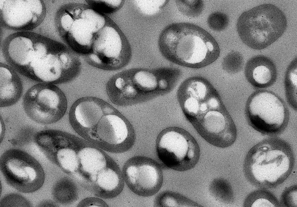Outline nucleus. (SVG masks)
I'll return each instance as SVG.
<instances>
[{
  "label": "nucleus",
  "instance_id": "nucleus-25",
  "mask_svg": "<svg viewBox=\"0 0 297 207\" xmlns=\"http://www.w3.org/2000/svg\"><path fill=\"white\" fill-rule=\"evenodd\" d=\"M176 4L180 11L184 15L191 17L198 16L204 7V2L201 0H177Z\"/></svg>",
  "mask_w": 297,
  "mask_h": 207
},
{
  "label": "nucleus",
  "instance_id": "nucleus-13",
  "mask_svg": "<svg viewBox=\"0 0 297 207\" xmlns=\"http://www.w3.org/2000/svg\"><path fill=\"white\" fill-rule=\"evenodd\" d=\"M80 17L74 21L68 32L84 51L91 47L94 36L104 27L105 21L102 16L91 9L83 10Z\"/></svg>",
  "mask_w": 297,
  "mask_h": 207
},
{
  "label": "nucleus",
  "instance_id": "nucleus-11",
  "mask_svg": "<svg viewBox=\"0 0 297 207\" xmlns=\"http://www.w3.org/2000/svg\"><path fill=\"white\" fill-rule=\"evenodd\" d=\"M41 0H5L2 15L8 26L18 29L35 27L43 20L45 8Z\"/></svg>",
  "mask_w": 297,
  "mask_h": 207
},
{
  "label": "nucleus",
  "instance_id": "nucleus-21",
  "mask_svg": "<svg viewBox=\"0 0 297 207\" xmlns=\"http://www.w3.org/2000/svg\"><path fill=\"white\" fill-rule=\"evenodd\" d=\"M98 174L97 182L103 189L108 191L122 189L123 180L118 172L110 168H104Z\"/></svg>",
  "mask_w": 297,
  "mask_h": 207
},
{
  "label": "nucleus",
  "instance_id": "nucleus-4",
  "mask_svg": "<svg viewBox=\"0 0 297 207\" xmlns=\"http://www.w3.org/2000/svg\"><path fill=\"white\" fill-rule=\"evenodd\" d=\"M245 112L250 125L264 134L274 135L282 131L289 118L287 108L274 93L260 90L252 94L247 102Z\"/></svg>",
  "mask_w": 297,
  "mask_h": 207
},
{
  "label": "nucleus",
  "instance_id": "nucleus-15",
  "mask_svg": "<svg viewBox=\"0 0 297 207\" xmlns=\"http://www.w3.org/2000/svg\"><path fill=\"white\" fill-rule=\"evenodd\" d=\"M0 97L1 107L15 104L21 96L23 86L16 72L5 64H1Z\"/></svg>",
  "mask_w": 297,
  "mask_h": 207
},
{
  "label": "nucleus",
  "instance_id": "nucleus-14",
  "mask_svg": "<svg viewBox=\"0 0 297 207\" xmlns=\"http://www.w3.org/2000/svg\"><path fill=\"white\" fill-rule=\"evenodd\" d=\"M245 75L248 82L254 87L267 88L276 81L277 77L276 66L269 58L263 55L254 56L247 62Z\"/></svg>",
  "mask_w": 297,
  "mask_h": 207
},
{
  "label": "nucleus",
  "instance_id": "nucleus-2",
  "mask_svg": "<svg viewBox=\"0 0 297 207\" xmlns=\"http://www.w3.org/2000/svg\"><path fill=\"white\" fill-rule=\"evenodd\" d=\"M287 24L285 16L280 9L272 4H263L243 12L236 26L242 41L251 48L260 50L280 37Z\"/></svg>",
  "mask_w": 297,
  "mask_h": 207
},
{
  "label": "nucleus",
  "instance_id": "nucleus-6",
  "mask_svg": "<svg viewBox=\"0 0 297 207\" xmlns=\"http://www.w3.org/2000/svg\"><path fill=\"white\" fill-rule=\"evenodd\" d=\"M278 139L265 141L253 147L248 158L254 177L261 182H277L285 175L290 163V153Z\"/></svg>",
  "mask_w": 297,
  "mask_h": 207
},
{
  "label": "nucleus",
  "instance_id": "nucleus-9",
  "mask_svg": "<svg viewBox=\"0 0 297 207\" xmlns=\"http://www.w3.org/2000/svg\"><path fill=\"white\" fill-rule=\"evenodd\" d=\"M24 111L34 121L50 124L58 121L66 110L67 102L61 90L50 83L39 84L31 87L23 101Z\"/></svg>",
  "mask_w": 297,
  "mask_h": 207
},
{
  "label": "nucleus",
  "instance_id": "nucleus-8",
  "mask_svg": "<svg viewBox=\"0 0 297 207\" xmlns=\"http://www.w3.org/2000/svg\"><path fill=\"white\" fill-rule=\"evenodd\" d=\"M0 163L7 182L20 192H34L44 183V174L41 165L23 151L15 149L6 151L1 157Z\"/></svg>",
  "mask_w": 297,
  "mask_h": 207
},
{
  "label": "nucleus",
  "instance_id": "nucleus-3",
  "mask_svg": "<svg viewBox=\"0 0 297 207\" xmlns=\"http://www.w3.org/2000/svg\"><path fill=\"white\" fill-rule=\"evenodd\" d=\"M195 110L186 117L199 134L210 144L220 148L227 147L235 141L237 131L229 114L221 108L220 101L211 98L207 101L196 98Z\"/></svg>",
  "mask_w": 297,
  "mask_h": 207
},
{
  "label": "nucleus",
  "instance_id": "nucleus-23",
  "mask_svg": "<svg viewBox=\"0 0 297 207\" xmlns=\"http://www.w3.org/2000/svg\"><path fill=\"white\" fill-rule=\"evenodd\" d=\"M65 170L70 172L75 171L79 163L78 155L73 150L63 148L56 153L54 159Z\"/></svg>",
  "mask_w": 297,
  "mask_h": 207
},
{
  "label": "nucleus",
  "instance_id": "nucleus-1",
  "mask_svg": "<svg viewBox=\"0 0 297 207\" xmlns=\"http://www.w3.org/2000/svg\"><path fill=\"white\" fill-rule=\"evenodd\" d=\"M158 43L173 60L186 65L209 64L219 53L218 45L212 36L201 27L189 23L169 25L161 33Z\"/></svg>",
  "mask_w": 297,
  "mask_h": 207
},
{
  "label": "nucleus",
  "instance_id": "nucleus-18",
  "mask_svg": "<svg viewBox=\"0 0 297 207\" xmlns=\"http://www.w3.org/2000/svg\"><path fill=\"white\" fill-rule=\"evenodd\" d=\"M33 44L29 38L19 36L12 39L8 46L7 53L8 58L14 67L23 74L27 67Z\"/></svg>",
  "mask_w": 297,
  "mask_h": 207
},
{
  "label": "nucleus",
  "instance_id": "nucleus-29",
  "mask_svg": "<svg viewBox=\"0 0 297 207\" xmlns=\"http://www.w3.org/2000/svg\"><path fill=\"white\" fill-rule=\"evenodd\" d=\"M227 61L237 71L242 69L244 64V60L241 55L237 52H232L227 57Z\"/></svg>",
  "mask_w": 297,
  "mask_h": 207
},
{
  "label": "nucleus",
  "instance_id": "nucleus-16",
  "mask_svg": "<svg viewBox=\"0 0 297 207\" xmlns=\"http://www.w3.org/2000/svg\"><path fill=\"white\" fill-rule=\"evenodd\" d=\"M97 133L103 141L112 145L124 143L128 135L127 126L118 116L108 114L103 116L98 123Z\"/></svg>",
  "mask_w": 297,
  "mask_h": 207
},
{
  "label": "nucleus",
  "instance_id": "nucleus-27",
  "mask_svg": "<svg viewBox=\"0 0 297 207\" xmlns=\"http://www.w3.org/2000/svg\"><path fill=\"white\" fill-rule=\"evenodd\" d=\"M229 19L225 14L216 12L211 14L207 19V23L212 29L220 31L225 29L227 26Z\"/></svg>",
  "mask_w": 297,
  "mask_h": 207
},
{
  "label": "nucleus",
  "instance_id": "nucleus-26",
  "mask_svg": "<svg viewBox=\"0 0 297 207\" xmlns=\"http://www.w3.org/2000/svg\"><path fill=\"white\" fill-rule=\"evenodd\" d=\"M133 79L135 84L140 88L146 91L153 90L156 87L157 82L152 73L145 71H140L135 74Z\"/></svg>",
  "mask_w": 297,
  "mask_h": 207
},
{
  "label": "nucleus",
  "instance_id": "nucleus-22",
  "mask_svg": "<svg viewBox=\"0 0 297 207\" xmlns=\"http://www.w3.org/2000/svg\"><path fill=\"white\" fill-rule=\"evenodd\" d=\"M187 199L179 193L170 191H165L159 193L155 197L154 206L156 207H180L186 205Z\"/></svg>",
  "mask_w": 297,
  "mask_h": 207
},
{
  "label": "nucleus",
  "instance_id": "nucleus-28",
  "mask_svg": "<svg viewBox=\"0 0 297 207\" xmlns=\"http://www.w3.org/2000/svg\"><path fill=\"white\" fill-rule=\"evenodd\" d=\"M0 207L30 206V202L26 198L15 193L7 195L0 202Z\"/></svg>",
  "mask_w": 297,
  "mask_h": 207
},
{
  "label": "nucleus",
  "instance_id": "nucleus-5",
  "mask_svg": "<svg viewBox=\"0 0 297 207\" xmlns=\"http://www.w3.org/2000/svg\"><path fill=\"white\" fill-rule=\"evenodd\" d=\"M80 69V64L73 55L41 43L28 67L27 76L46 83H62L75 77Z\"/></svg>",
  "mask_w": 297,
  "mask_h": 207
},
{
  "label": "nucleus",
  "instance_id": "nucleus-24",
  "mask_svg": "<svg viewBox=\"0 0 297 207\" xmlns=\"http://www.w3.org/2000/svg\"><path fill=\"white\" fill-rule=\"evenodd\" d=\"M210 189L211 193L218 200L226 203L231 200V189L225 180L222 178L215 179L211 183Z\"/></svg>",
  "mask_w": 297,
  "mask_h": 207
},
{
  "label": "nucleus",
  "instance_id": "nucleus-10",
  "mask_svg": "<svg viewBox=\"0 0 297 207\" xmlns=\"http://www.w3.org/2000/svg\"><path fill=\"white\" fill-rule=\"evenodd\" d=\"M123 174L129 188L139 196L153 195L162 185V168L158 162L148 158L136 156L129 159L124 166Z\"/></svg>",
  "mask_w": 297,
  "mask_h": 207
},
{
  "label": "nucleus",
  "instance_id": "nucleus-19",
  "mask_svg": "<svg viewBox=\"0 0 297 207\" xmlns=\"http://www.w3.org/2000/svg\"><path fill=\"white\" fill-rule=\"evenodd\" d=\"M78 156L82 168L84 171L91 175L98 174L106 166L104 156L95 149L84 148L79 151Z\"/></svg>",
  "mask_w": 297,
  "mask_h": 207
},
{
  "label": "nucleus",
  "instance_id": "nucleus-33",
  "mask_svg": "<svg viewBox=\"0 0 297 207\" xmlns=\"http://www.w3.org/2000/svg\"><path fill=\"white\" fill-rule=\"evenodd\" d=\"M52 203L51 202L50 203L49 202L47 203V202H44L42 204H41L40 205L41 206H45L46 205H53L54 206V205H55V204Z\"/></svg>",
  "mask_w": 297,
  "mask_h": 207
},
{
  "label": "nucleus",
  "instance_id": "nucleus-12",
  "mask_svg": "<svg viewBox=\"0 0 297 207\" xmlns=\"http://www.w3.org/2000/svg\"><path fill=\"white\" fill-rule=\"evenodd\" d=\"M91 48L92 53L88 58L93 65L103 69L111 70L120 56L122 40L115 29L106 26L95 34Z\"/></svg>",
  "mask_w": 297,
  "mask_h": 207
},
{
  "label": "nucleus",
  "instance_id": "nucleus-32",
  "mask_svg": "<svg viewBox=\"0 0 297 207\" xmlns=\"http://www.w3.org/2000/svg\"><path fill=\"white\" fill-rule=\"evenodd\" d=\"M158 84L159 87L162 89L166 88L167 86V82L164 79L160 80Z\"/></svg>",
  "mask_w": 297,
  "mask_h": 207
},
{
  "label": "nucleus",
  "instance_id": "nucleus-30",
  "mask_svg": "<svg viewBox=\"0 0 297 207\" xmlns=\"http://www.w3.org/2000/svg\"><path fill=\"white\" fill-rule=\"evenodd\" d=\"M61 20L62 27L66 32H68L74 20L68 13L64 14L61 17Z\"/></svg>",
  "mask_w": 297,
  "mask_h": 207
},
{
  "label": "nucleus",
  "instance_id": "nucleus-17",
  "mask_svg": "<svg viewBox=\"0 0 297 207\" xmlns=\"http://www.w3.org/2000/svg\"><path fill=\"white\" fill-rule=\"evenodd\" d=\"M107 106L94 99H84L74 107L75 117L82 126L92 128L100 121Z\"/></svg>",
  "mask_w": 297,
  "mask_h": 207
},
{
  "label": "nucleus",
  "instance_id": "nucleus-7",
  "mask_svg": "<svg viewBox=\"0 0 297 207\" xmlns=\"http://www.w3.org/2000/svg\"><path fill=\"white\" fill-rule=\"evenodd\" d=\"M165 132L157 145L160 160L167 167L179 171L193 168L200 156L199 145L187 131L178 127Z\"/></svg>",
  "mask_w": 297,
  "mask_h": 207
},
{
  "label": "nucleus",
  "instance_id": "nucleus-31",
  "mask_svg": "<svg viewBox=\"0 0 297 207\" xmlns=\"http://www.w3.org/2000/svg\"><path fill=\"white\" fill-rule=\"evenodd\" d=\"M274 205L269 200L265 198H258L252 204V207H274Z\"/></svg>",
  "mask_w": 297,
  "mask_h": 207
},
{
  "label": "nucleus",
  "instance_id": "nucleus-20",
  "mask_svg": "<svg viewBox=\"0 0 297 207\" xmlns=\"http://www.w3.org/2000/svg\"><path fill=\"white\" fill-rule=\"evenodd\" d=\"M297 58H294L288 66L285 78L286 96L291 107L297 110Z\"/></svg>",
  "mask_w": 297,
  "mask_h": 207
}]
</instances>
